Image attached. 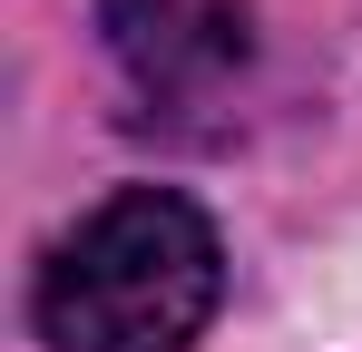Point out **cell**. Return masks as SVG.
<instances>
[{"instance_id": "cell-2", "label": "cell", "mask_w": 362, "mask_h": 352, "mask_svg": "<svg viewBox=\"0 0 362 352\" xmlns=\"http://www.w3.org/2000/svg\"><path fill=\"white\" fill-rule=\"evenodd\" d=\"M98 30L147 108H206L255 59V0H98Z\"/></svg>"}, {"instance_id": "cell-1", "label": "cell", "mask_w": 362, "mask_h": 352, "mask_svg": "<svg viewBox=\"0 0 362 352\" xmlns=\"http://www.w3.org/2000/svg\"><path fill=\"white\" fill-rule=\"evenodd\" d=\"M226 293L216 225L177 186H118L49 245L30 323L49 352H186Z\"/></svg>"}]
</instances>
